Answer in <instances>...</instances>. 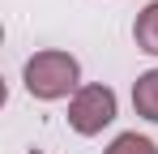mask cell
<instances>
[{
	"mask_svg": "<svg viewBox=\"0 0 158 154\" xmlns=\"http://www.w3.org/2000/svg\"><path fill=\"white\" fill-rule=\"evenodd\" d=\"M132 39H137V47L158 56V0H150L141 13H137V22H132Z\"/></svg>",
	"mask_w": 158,
	"mask_h": 154,
	"instance_id": "277c9868",
	"label": "cell"
},
{
	"mask_svg": "<svg viewBox=\"0 0 158 154\" xmlns=\"http://www.w3.org/2000/svg\"><path fill=\"white\" fill-rule=\"evenodd\" d=\"M107 154H158V146L150 137H141V133H120V137L107 146Z\"/></svg>",
	"mask_w": 158,
	"mask_h": 154,
	"instance_id": "5b68a950",
	"label": "cell"
},
{
	"mask_svg": "<svg viewBox=\"0 0 158 154\" xmlns=\"http://www.w3.org/2000/svg\"><path fill=\"white\" fill-rule=\"evenodd\" d=\"M26 90L34 94V99L43 103H56V99H69V94H77L81 90V64L77 56H69V51H34L26 60Z\"/></svg>",
	"mask_w": 158,
	"mask_h": 154,
	"instance_id": "6da1fadb",
	"label": "cell"
},
{
	"mask_svg": "<svg viewBox=\"0 0 158 154\" xmlns=\"http://www.w3.org/2000/svg\"><path fill=\"white\" fill-rule=\"evenodd\" d=\"M115 120V90L111 86H81L69 99V124L81 137H94Z\"/></svg>",
	"mask_w": 158,
	"mask_h": 154,
	"instance_id": "7a4b0ae2",
	"label": "cell"
},
{
	"mask_svg": "<svg viewBox=\"0 0 158 154\" xmlns=\"http://www.w3.org/2000/svg\"><path fill=\"white\" fill-rule=\"evenodd\" d=\"M132 107H137V116L158 124V69H150L132 81Z\"/></svg>",
	"mask_w": 158,
	"mask_h": 154,
	"instance_id": "3957f363",
	"label": "cell"
}]
</instances>
